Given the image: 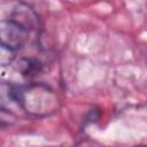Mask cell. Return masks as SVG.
Returning <instances> with one entry per match:
<instances>
[{
    "label": "cell",
    "instance_id": "6da1fadb",
    "mask_svg": "<svg viewBox=\"0 0 147 147\" xmlns=\"http://www.w3.org/2000/svg\"><path fill=\"white\" fill-rule=\"evenodd\" d=\"M57 96L48 87L33 84L22 86V108L33 115H48L57 109Z\"/></svg>",
    "mask_w": 147,
    "mask_h": 147
},
{
    "label": "cell",
    "instance_id": "5b68a950",
    "mask_svg": "<svg viewBox=\"0 0 147 147\" xmlns=\"http://www.w3.org/2000/svg\"><path fill=\"white\" fill-rule=\"evenodd\" d=\"M14 59H15V51L1 44V46H0V64L2 67H6V65L10 64Z\"/></svg>",
    "mask_w": 147,
    "mask_h": 147
},
{
    "label": "cell",
    "instance_id": "3957f363",
    "mask_svg": "<svg viewBox=\"0 0 147 147\" xmlns=\"http://www.w3.org/2000/svg\"><path fill=\"white\" fill-rule=\"evenodd\" d=\"M8 20L20 24L21 26L25 28L29 31L34 30L39 25L37 14L33 11V9L31 7H29L24 2H17L13 7Z\"/></svg>",
    "mask_w": 147,
    "mask_h": 147
},
{
    "label": "cell",
    "instance_id": "277c9868",
    "mask_svg": "<svg viewBox=\"0 0 147 147\" xmlns=\"http://www.w3.org/2000/svg\"><path fill=\"white\" fill-rule=\"evenodd\" d=\"M17 70L21 72L22 76L31 78L39 75L42 71V63L33 57H24L18 60Z\"/></svg>",
    "mask_w": 147,
    "mask_h": 147
},
{
    "label": "cell",
    "instance_id": "7a4b0ae2",
    "mask_svg": "<svg viewBox=\"0 0 147 147\" xmlns=\"http://www.w3.org/2000/svg\"><path fill=\"white\" fill-rule=\"evenodd\" d=\"M0 38L2 45L17 51L28 41L29 30L10 20H3L0 23Z\"/></svg>",
    "mask_w": 147,
    "mask_h": 147
}]
</instances>
